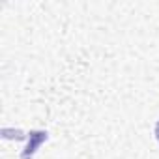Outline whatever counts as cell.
Instances as JSON below:
<instances>
[{
  "mask_svg": "<svg viewBox=\"0 0 159 159\" xmlns=\"http://www.w3.org/2000/svg\"><path fill=\"white\" fill-rule=\"evenodd\" d=\"M155 139H157V142H159V120H157V124H155Z\"/></svg>",
  "mask_w": 159,
  "mask_h": 159,
  "instance_id": "cell-1",
  "label": "cell"
}]
</instances>
